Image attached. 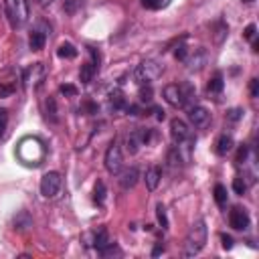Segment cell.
Segmentation results:
<instances>
[{
  "instance_id": "cb8c5ba5",
  "label": "cell",
  "mask_w": 259,
  "mask_h": 259,
  "mask_svg": "<svg viewBox=\"0 0 259 259\" xmlns=\"http://www.w3.org/2000/svg\"><path fill=\"white\" fill-rule=\"evenodd\" d=\"M223 87H225L223 75H221V73H217V75L208 81V93H221V91H223Z\"/></svg>"
},
{
  "instance_id": "e575fe53",
  "label": "cell",
  "mask_w": 259,
  "mask_h": 259,
  "mask_svg": "<svg viewBox=\"0 0 259 259\" xmlns=\"http://www.w3.org/2000/svg\"><path fill=\"white\" fill-rule=\"evenodd\" d=\"M14 83H0V97H8L14 93Z\"/></svg>"
},
{
  "instance_id": "8fae6325",
  "label": "cell",
  "mask_w": 259,
  "mask_h": 259,
  "mask_svg": "<svg viewBox=\"0 0 259 259\" xmlns=\"http://www.w3.org/2000/svg\"><path fill=\"white\" fill-rule=\"evenodd\" d=\"M18 150H28V154H22L20 158L26 162V164H38V160L42 158V146L38 140L32 138V148H28V140H22Z\"/></svg>"
},
{
  "instance_id": "30bf717a",
  "label": "cell",
  "mask_w": 259,
  "mask_h": 259,
  "mask_svg": "<svg viewBox=\"0 0 259 259\" xmlns=\"http://www.w3.org/2000/svg\"><path fill=\"white\" fill-rule=\"evenodd\" d=\"M188 121H190L194 127L202 130V127H206L208 121H210V111H208L206 107H202V105H192V107L188 109Z\"/></svg>"
},
{
  "instance_id": "f546056e",
  "label": "cell",
  "mask_w": 259,
  "mask_h": 259,
  "mask_svg": "<svg viewBox=\"0 0 259 259\" xmlns=\"http://www.w3.org/2000/svg\"><path fill=\"white\" fill-rule=\"evenodd\" d=\"M247 188H249V186H247V182H245V178H243V176H237V178L233 180V190H235L237 194H245V192H247Z\"/></svg>"
},
{
  "instance_id": "7a4b0ae2",
  "label": "cell",
  "mask_w": 259,
  "mask_h": 259,
  "mask_svg": "<svg viewBox=\"0 0 259 259\" xmlns=\"http://www.w3.org/2000/svg\"><path fill=\"white\" fill-rule=\"evenodd\" d=\"M194 87L190 83H170L162 89V97L172 107H184L194 97Z\"/></svg>"
},
{
  "instance_id": "e0dca14e",
  "label": "cell",
  "mask_w": 259,
  "mask_h": 259,
  "mask_svg": "<svg viewBox=\"0 0 259 259\" xmlns=\"http://www.w3.org/2000/svg\"><path fill=\"white\" fill-rule=\"evenodd\" d=\"M233 146H235V140H233V136H229V134H223V136L217 140V144H214V152H217L219 156H227V154L233 150Z\"/></svg>"
},
{
  "instance_id": "ba28073f",
  "label": "cell",
  "mask_w": 259,
  "mask_h": 259,
  "mask_svg": "<svg viewBox=\"0 0 259 259\" xmlns=\"http://www.w3.org/2000/svg\"><path fill=\"white\" fill-rule=\"evenodd\" d=\"M49 32H51V26H49L45 20H40V22L30 30V36H28V47H30V51H40V49H45V42H47Z\"/></svg>"
},
{
  "instance_id": "d6986e66",
  "label": "cell",
  "mask_w": 259,
  "mask_h": 259,
  "mask_svg": "<svg viewBox=\"0 0 259 259\" xmlns=\"http://www.w3.org/2000/svg\"><path fill=\"white\" fill-rule=\"evenodd\" d=\"M12 225H14V229H16V231H26V229L32 225V219H30L28 210H20V212H16V217H14Z\"/></svg>"
},
{
  "instance_id": "4dcf8cb0",
  "label": "cell",
  "mask_w": 259,
  "mask_h": 259,
  "mask_svg": "<svg viewBox=\"0 0 259 259\" xmlns=\"http://www.w3.org/2000/svg\"><path fill=\"white\" fill-rule=\"evenodd\" d=\"M156 217H158V221H160L162 229H166V227H168V217H166V206H164L162 202L156 206Z\"/></svg>"
},
{
  "instance_id": "5b68a950",
  "label": "cell",
  "mask_w": 259,
  "mask_h": 259,
  "mask_svg": "<svg viewBox=\"0 0 259 259\" xmlns=\"http://www.w3.org/2000/svg\"><path fill=\"white\" fill-rule=\"evenodd\" d=\"M152 140V130L150 127H136L132 134H127L125 138V146L130 154H136L142 146H146Z\"/></svg>"
},
{
  "instance_id": "484cf974",
  "label": "cell",
  "mask_w": 259,
  "mask_h": 259,
  "mask_svg": "<svg viewBox=\"0 0 259 259\" xmlns=\"http://www.w3.org/2000/svg\"><path fill=\"white\" fill-rule=\"evenodd\" d=\"M172 0H142V6L148 10H162L170 4Z\"/></svg>"
},
{
  "instance_id": "f35d334b",
  "label": "cell",
  "mask_w": 259,
  "mask_h": 259,
  "mask_svg": "<svg viewBox=\"0 0 259 259\" xmlns=\"http://www.w3.org/2000/svg\"><path fill=\"white\" fill-rule=\"evenodd\" d=\"M81 109H83V111H87V115H93V113H97V105H95V103H91V101H85Z\"/></svg>"
},
{
  "instance_id": "4fadbf2b",
  "label": "cell",
  "mask_w": 259,
  "mask_h": 259,
  "mask_svg": "<svg viewBox=\"0 0 259 259\" xmlns=\"http://www.w3.org/2000/svg\"><path fill=\"white\" fill-rule=\"evenodd\" d=\"M249 223H251V219H249V212H247L245 208L235 206V208L229 212V225H231L235 231H245V229H249Z\"/></svg>"
},
{
  "instance_id": "603a6c76",
  "label": "cell",
  "mask_w": 259,
  "mask_h": 259,
  "mask_svg": "<svg viewBox=\"0 0 259 259\" xmlns=\"http://www.w3.org/2000/svg\"><path fill=\"white\" fill-rule=\"evenodd\" d=\"M97 253H99L101 257H121V255H123V251H121L115 243H107V245H105V247H101Z\"/></svg>"
},
{
  "instance_id": "ee69618b",
  "label": "cell",
  "mask_w": 259,
  "mask_h": 259,
  "mask_svg": "<svg viewBox=\"0 0 259 259\" xmlns=\"http://www.w3.org/2000/svg\"><path fill=\"white\" fill-rule=\"evenodd\" d=\"M160 253H164V245H162V243H158V245L154 247V251H152V255H154V257H158Z\"/></svg>"
},
{
  "instance_id": "3957f363",
  "label": "cell",
  "mask_w": 259,
  "mask_h": 259,
  "mask_svg": "<svg viewBox=\"0 0 259 259\" xmlns=\"http://www.w3.org/2000/svg\"><path fill=\"white\" fill-rule=\"evenodd\" d=\"M162 73H164V65H162L160 61L146 59V61H142V63L134 69L132 75H134V81H136L138 85H150L152 81L160 79Z\"/></svg>"
},
{
  "instance_id": "f6af8a7d",
  "label": "cell",
  "mask_w": 259,
  "mask_h": 259,
  "mask_svg": "<svg viewBox=\"0 0 259 259\" xmlns=\"http://www.w3.org/2000/svg\"><path fill=\"white\" fill-rule=\"evenodd\" d=\"M156 117L158 119H164V109H156Z\"/></svg>"
},
{
  "instance_id": "8d00e7d4",
  "label": "cell",
  "mask_w": 259,
  "mask_h": 259,
  "mask_svg": "<svg viewBox=\"0 0 259 259\" xmlns=\"http://www.w3.org/2000/svg\"><path fill=\"white\" fill-rule=\"evenodd\" d=\"M188 53H190V51H188L184 45H180V47H176V51H174V57H176V59H180V61H184V59L188 57Z\"/></svg>"
},
{
  "instance_id": "7bdbcfd3",
  "label": "cell",
  "mask_w": 259,
  "mask_h": 259,
  "mask_svg": "<svg viewBox=\"0 0 259 259\" xmlns=\"http://www.w3.org/2000/svg\"><path fill=\"white\" fill-rule=\"evenodd\" d=\"M251 95H253V97L259 95V81H257V79H251Z\"/></svg>"
},
{
  "instance_id": "7402d4cb",
  "label": "cell",
  "mask_w": 259,
  "mask_h": 259,
  "mask_svg": "<svg viewBox=\"0 0 259 259\" xmlns=\"http://www.w3.org/2000/svg\"><path fill=\"white\" fill-rule=\"evenodd\" d=\"M57 55H59L61 59H75V57H77V49H75L71 42H63V45H59Z\"/></svg>"
},
{
  "instance_id": "d6a6232c",
  "label": "cell",
  "mask_w": 259,
  "mask_h": 259,
  "mask_svg": "<svg viewBox=\"0 0 259 259\" xmlns=\"http://www.w3.org/2000/svg\"><path fill=\"white\" fill-rule=\"evenodd\" d=\"M243 117V109L241 107H233L227 111V121H239Z\"/></svg>"
},
{
  "instance_id": "bcb514c9",
  "label": "cell",
  "mask_w": 259,
  "mask_h": 259,
  "mask_svg": "<svg viewBox=\"0 0 259 259\" xmlns=\"http://www.w3.org/2000/svg\"><path fill=\"white\" fill-rule=\"evenodd\" d=\"M243 2H253V0H243Z\"/></svg>"
},
{
  "instance_id": "b9f144b4",
  "label": "cell",
  "mask_w": 259,
  "mask_h": 259,
  "mask_svg": "<svg viewBox=\"0 0 259 259\" xmlns=\"http://www.w3.org/2000/svg\"><path fill=\"white\" fill-rule=\"evenodd\" d=\"M221 239H223V247H225V249H233V237L221 235Z\"/></svg>"
},
{
  "instance_id": "1f68e13d",
  "label": "cell",
  "mask_w": 259,
  "mask_h": 259,
  "mask_svg": "<svg viewBox=\"0 0 259 259\" xmlns=\"http://www.w3.org/2000/svg\"><path fill=\"white\" fill-rule=\"evenodd\" d=\"M81 4H83V0H65V12L67 14H75L79 8H81Z\"/></svg>"
},
{
  "instance_id": "ab89813d",
  "label": "cell",
  "mask_w": 259,
  "mask_h": 259,
  "mask_svg": "<svg viewBox=\"0 0 259 259\" xmlns=\"http://www.w3.org/2000/svg\"><path fill=\"white\" fill-rule=\"evenodd\" d=\"M61 93H65V95H77V87H73V85H61Z\"/></svg>"
},
{
  "instance_id": "ffe728a7",
  "label": "cell",
  "mask_w": 259,
  "mask_h": 259,
  "mask_svg": "<svg viewBox=\"0 0 259 259\" xmlns=\"http://www.w3.org/2000/svg\"><path fill=\"white\" fill-rule=\"evenodd\" d=\"M95 73H97V69H95V65H93V63H83V65H81V69H79V81L87 85V83H91V81H93Z\"/></svg>"
},
{
  "instance_id": "277c9868",
  "label": "cell",
  "mask_w": 259,
  "mask_h": 259,
  "mask_svg": "<svg viewBox=\"0 0 259 259\" xmlns=\"http://www.w3.org/2000/svg\"><path fill=\"white\" fill-rule=\"evenodd\" d=\"M8 14H10V22H12V26H24L26 20H28V16H30L28 0H10Z\"/></svg>"
},
{
  "instance_id": "d4e9b609",
  "label": "cell",
  "mask_w": 259,
  "mask_h": 259,
  "mask_svg": "<svg viewBox=\"0 0 259 259\" xmlns=\"http://www.w3.org/2000/svg\"><path fill=\"white\" fill-rule=\"evenodd\" d=\"M93 198L99 206H103V202H105V184H103V180H97L95 190H93Z\"/></svg>"
},
{
  "instance_id": "f1b7e54d",
  "label": "cell",
  "mask_w": 259,
  "mask_h": 259,
  "mask_svg": "<svg viewBox=\"0 0 259 259\" xmlns=\"http://www.w3.org/2000/svg\"><path fill=\"white\" fill-rule=\"evenodd\" d=\"M182 162H184V160H182V156H180L178 148H172V150L168 152V164H170L172 168H178Z\"/></svg>"
},
{
  "instance_id": "83f0119b",
  "label": "cell",
  "mask_w": 259,
  "mask_h": 259,
  "mask_svg": "<svg viewBox=\"0 0 259 259\" xmlns=\"http://www.w3.org/2000/svg\"><path fill=\"white\" fill-rule=\"evenodd\" d=\"M214 200L219 206H225L227 204V188L223 184H217L214 186Z\"/></svg>"
},
{
  "instance_id": "2e32d148",
  "label": "cell",
  "mask_w": 259,
  "mask_h": 259,
  "mask_svg": "<svg viewBox=\"0 0 259 259\" xmlns=\"http://www.w3.org/2000/svg\"><path fill=\"white\" fill-rule=\"evenodd\" d=\"M146 188L150 190V192H154L156 188H158V184H160V180H162V170H160V166H150L148 170H146Z\"/></svg>"
},
{
  "instance_id": "52a82bcc",
  "label": "cell",
  "mask_w": 259,
  "mask_h": 259,
  "mask_svg": "<svg viewBox=\"0 0 259 259\" xmlns=\"http://www.w3.org/2000/svg\"><path fill=\"white\" fill-rule=\"evenodd\" d=\"M103 162H105V170L111 172V174H117V172L123 168V154H121V148H119L115 142L107 148Z\"/></svg>"
},
{
  "instance_id": "5bb4252c",
  "label": "cell",
  "mask_w": 259,
  "mask_h": 259,
  "mask_svg": "<svg viewBox=\"0 0 259 259\" xmlns=\"http://www.w3.org/2000/svg\"><path fill=\"white\" fill-rule=\"evenodd\" d=\"M170 134H172V138H174L176 144H178V142H184V140H188V138H192L190 125H188L184 119H180V117H174V119L170 121Z\"/></svg>"
},
{
  "instance_id": "9a60e30c",
  "label": "cell",
  "mask_w": 259,
  "mask_h": 259,
  "mask_svg": "<svg viewBox=\"0 0 259 259\" xmlns=\"http://www.w3.org/2000/svg\"><path fill=\"white\" fill-rule=\"evenodd\" d=\"M138 178H140V172H138V168H136V166L121 168V170L117 172V182H119V186H121L123 190L134 188V186L138 184Z\"/></svg>"
},
{
  "instance_id": "6da1fadb",
  "label": "cell",
  "mask_w": 259,
  "mask_h": 259,
  "mask_svg": "<svg viewBox=\"0 0 259 259\" xmlns=\"http://www.w3.org/2000/svg\"><path fill=\"white\" fill-rule=\"evenodd\" d=\"M206 237H208V229H206V223L202 219L194 221L186 239H184V245H182V257H194L198 255L204 245H206Z\"/></svg>"
},
{
  "instance_id": "d590c367",
  "label": "cell",
  "mask_w": 259,
  "mask_h": 259,
  "mask_svg": "<svg viewBox=\"0 0 259 259\" xmlns=\"http://www.w3.org/2000/svg\"><path fill=\"white\" fill-rule=\"evenodd\" d=\"M255 34H257V26H255V24H247V28L243 30V36H245L247 40H253Z\"/></svg>"
},
{
  "instance_id": "8992f818",
  "label": "cell",
  "mask_w": 259,
  "mask_h": 259,
  "mask_svg": "<svg viewBox=\"0 0 259 259\" xmlns=\"http://www.w3.org/2000/svg\"><path fill=\"white\" fill-rule=\"evenodd\" d=\"M61 174L59 172H47L42 178H40V194L45 198H55L61 190Z\"/></svg>"
},
{
  "instance_id": "74e56055",
  "label": "cell",
  "mask_w": 259,
  "mask_h": 259,
  "mask_svg": "<svg viewBox=\"0 0 259 259\" xmlns=\"http://www.w3.org/2000/svg\"><path fill=\"white\" fill-rule=\"evenodd\" d=\"M140 101H142V103H150V101H152V89H150V87L140 89Z\"/></svg>"
},
{
  "instance_id": "60d3db41",
  "label": "cell",
  "mask_w": 259,
  "mask_h": 259,
  "mask_svg": "<svg viewBox=\"0 0 259 259\" xmlns=\"http://www.w3.org/2000/svg\"><path fill=\"white\" fill-rule=\"evenodd\" d=\"M245 158H247V146H241V148H239V154H237V160H235V162H237V164H243V160H245Z\"/></svg>"
},
{
  "instance_id": "4316f807",
  "label": "cell",
  "mask_w": 259,
  "mask_h": 259,
  "mask_svg": "<svg viewBox=\"0 0 259 259\" xmlns=\"http://www.w3.org/2000/svg\"><path fill=\"white\" fill-rule=\"evenodd\" d=\"M45 107H47V117L51 121H57L59 117H57V101H55V97H49L45 101Z\"/></svg>"
},
{
  "instance_id": "9c48e42d",
  "label": "cell",
  "mask_w": 259,
  "mask_h": 259,
  "mask_svg": "<svg viewBox=\"0 0 259 259\" xmlns=\"http://www.w3.org/2000/svg\"><path fill=\"white\" fill-rule=\"evenodd\" d=\"M186 69L190 73H198L206 63H208V53L206 49H194V53H188V57L184 59Z\"/></svg>"
},
{
  "instance_id": "ac0fdd59",
  "label": "cell",
  "mask_w": 259,
  "mask_h": 259,
  "mask_svg": "<svg viewBox=\"0 0 259 259\" xmlns=\"http://www.w3.org/2000/svg\"><path fill=\"white\" fill-rule=\"evenodd\" d=\"M89 237H91V243H89V245H93L97 251L109 243V237H107V229H103V227H99L97 231L89 233Z\"/></svg>"
},
{
  "instance_id": "7c38bea8",
  "label": "cell",
  "mask_w": 259,
  "mask_h": 259,
  "mask_svg": "<svg viewBox=\"0 0 259 259\" xmlns=\"http://www.w3.org/2000/svg\"><path fill=\"white\" fill-rule=\"evenodd\" d=\"M45 75H47V71H45V65H42V63H34V65H30V67L24 71V75H22V81H24L26 85H32V87H36V85H40V83L45 81Z\"/></svg>"
},
{
  "instance_id": "836d02e7",
  "label": "cell",
  "mask_w": 259,
  "mask_h": 259,
  "mask_svg": "<svg viewBox=\"0 0 259 259\" xmlns=\"http://www.w3.org/2000/svg\"><path fill=\"white\" fill-rule=\"evenodd\" d=\"M6 125H8V111L0 107V138L6 134Z\"/></svg>"
},
{
  "instance_id": "44dd1931",
  "label": "cell",
  "mask_w": 259,
  "mask_h": 259,
  "mask_svg": "<svg viewBox=\"0 0 259 259\" xmlns=\"http://www.w3.org/2000/svg\"><path fill=\"white\" fill-rule=\"evenodd\" d=\"M109 105L113 107V109H123L125 105H127V101H125V95L117 89V91H111L109 93Z\"/></svg>"
}]
</instances>
